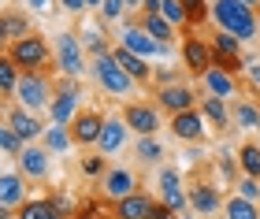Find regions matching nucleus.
Wrapping results in <instances>:
<instances>
[{
    "instance_id": "obj_1",
    "label": "nucleus",
    "mask_w": 260,
    "mask_h": 219,
    "mask_svg": "<svg viewBox=\"0 0 260 219\" xmlns=\"http://www.w3.org/2000/svg\"><path fill=\"white\" fill-rule=\"evenodd\" d=\"M8 56L19 63V71H52V67H56L52 45L45 41L38 30H30L26 38H15L8 45Z\"/></svg>"
},
{
    "instance_id": "obj_2",
    "label": "nucleus",
    "mask_w": 260,
    "mask_h": 219,
    "mask_svg": "<svg viewBox=\"0 0 260 219\" xmlns=\"http://www.w3.org/2000/svg\"><path fill=\"white\" fill-rule=\"evenodd\" d=\"M212 15H216L219 30H231L234 38H242V41H253L256 30H260L256 8L242 4V0H216V4H212Z\"/></svg>"
},
{
    "instance_id": "obj_3",
    "label": "nucleus",
    "mask_w": 260,
    "mask_h": 219,
    "mask_svg": "<svg viewBox=\"0 0 260 219\" xmlns=\"http://www.w3.org/2000/svg\"><path fill=\"white\" fill-rule=\"evenodd\" d=\"M52 89H56V82L49 78V71H22L11 97H15L22 108H30V112H45L49 100H52Z\"/></svg>"
},
{
    "instance_id": "obj_4",
    "label": "nucleus",
    "mask_w": 260,
    "mask_h": 219,
    "mask_svg": "<svg viewBox=\"0 0 260 219\" xmlns=\"http://www.w3.org/2000/svg\"><path fill=\"white\" fill-rule=\"evenodd\" d=\"M93 75H97V82H101V89L104 93H112V97H130L138 89V82L130 78L119 63H115V56L112 52H104V56H93Z\"/></svg>"
},
{
    "instance_id": "obj_5",
    "label": "nucleus",
    "mask_w": 260,
    "mask_h": 219,
    "mask_svg": "<svg viewBox=\"0 0 260 219\" xmlns=\"http://www.w3.org/2000/svg\"><path fill=\"white\" fill-rule=\"evenodd\" d=\"M78 82L71 75H60V82H56V89H52V100H49V119L52 123H60V126H67L71 119H75V108H78Z\"/></svg>"
},
{
    "instance_id": "obj_6",
    "label": "nucleus",
    "mask_w": 260,
    "mask_h": 219,
    "mask_svg": "<svg viewBox=\"0 0 260 219\" xmlns=\"http://www.w3.org/2000/svg\"><path fill=\"white\" fill-rule=\"evenodd\" d=\"M52 56H56V71H60V75L78 78L82 71H86V56H82V41H78L75 30H63L60 38H56Z\"/></svg>"
},
{
    "instance_id": "obj_7",
    "label": "nucleus",
    "mask_w": 260,
    "mask_h": 219,
    "mask_svg": "<svg viewBox=\"0 0 260 219\" xmlns=\"http://www.w3.org/2000/svg\"><path fill=\"white\" fill-rule=\"evenodd\" d=\"M101 126H104V115L97 108H82V112H75V119L67 123V130H71V141L78 149H93L97 137H101Z\"/></svg>"
},
{
    "instance_id": "obj_8",
    "label": "nucleus",
    "mask_w": 260,
    "mask_h": 219,
    "mask_svg": "<svg viewBox=\"0 0 260 219\" xmlns=\"http://www.w3.org/2000/svg\"><path fill=\"white\" fill-rule=\"evenodd\" d=\"M119 41L126 45L130 52L145 56V60H149V56H168V52H171V45H164V41H156V38H152V33L145 30V26H138L134 19H130L126 26H123V33H119Z\"/></svg>"
},
{
    "instance_id": "obj_9",
    "label": "nucleus",
    "mask_w": 260,
    "mask_h": 219,
    "mask_svg": "<svg viewBox=\"0 0 260 219\" xmlns=\"http://www.w3.org/2000/svg\"><path fill=\"white\" fill-rule=\"evenodd\" d=\"M15 164H19V171L26 178H34V182H41V178H49V167H52V153L45 149L41 141H26L22 145V153L15 156Z\"/></svg>"
},
{
    "instance_id": "obj_10",
    "label": "nucleus",
    "mask_w": 260,
    "mask_h": 219,
    "mask_svg": "<svg viewBox=\"0 0 260 219\" xmlns=\"http://www.w3.org/2000/svg\"><path fill=\"white\" fill-rule=\"evenodd\" d=\"M4 123L22 137V141H41V134L49 130V126L41 123V112H30V108H22V104H11L4 112Z\"/></svg>"
},
{
    "instance_id": "obj_11",
    "label": "nucleus",
    "mask_w": 260,
    "mask_h": 219,
    "mask_svg": "<svg viewBox=\"0 0 260 219\" xmlns=\"http://www.w3.org/2000/svg\"><path fill=\"white\" fill-rule=\"evenodd\" d=\"M123 123L134 134H156L160 130V108L149 100H126L123 104Z\"/></svg>"
},
{
    "instance_id": "obj_12",
    "label": "nucleus",
    "mask_w": 260,
    "mask_h": 219,
    "mask_svg": "<svg viewBox=\"0 0 260 219\" xmlns=\"http://www.w3.org/2000/svg\"><path fill=\"white\" fill-rule=\"evenodd\" d=\"M156 108L168 112V115L186 112V108H197V93L182 82V78H179V82H168V86H156Z\"/></svg>"
},
{
    "instance_id": "obj_13",
    "label": "nucleus",
    "mask_w": 260,
    "mask_h": 219,
    "mask_svg": "<svg viewBox=\"0 0 260 219\" xmlns=\"http://www.w3.org/2000/svg\"><path fill=\"white\" fill-rule=\"evenodd\" d=\"M182 67L193 78H201L212 67V45L205 38H197V33H186V38H182Z\"/></svg>"
},
{
    "instance_id": "obj_14",
    "label": "nucleus",
    "mask_w": 260,
    "mask_h": 219,
    "mask_svg": "<svg viewBox=\"0 0 260 219\" xmlns=\"http://www.w3.org/2000/svg\"><path fill=\"white\" fill-rule=\"evenodd\" d=\"M138 190V178H134V171H126V167H108L101 175V193H104V201H123L130 197V193Z\"/></svg>"
},
{
    "instance_id": "obj_15",
    "label": "nucleus",
    "mask_w": 260,
    "mask_h": 219,
    "mask_svg": "<svg viewBox=\"0 0 260 219\" xmlns=\"http://www.w3.org/2000/svg\"><path fill=\"white\" fill-rule=\"evenodd\" d=\"M168 126H171V134L179 137V141H205V115H201V108L175 112Z\"/></svg>"
},
{
    "instance_id": "obj_16",
    "label": "nucleus",
    "mask_w": 260,
    "mask_h": 219,
    "mask_svg": "<svg viewBox=\"0 0 260 219\" xmlns=\"http://www.w3.org/2000/svg\"><path fill=\"white\" fill-rule=\"evenodd\" d=\"M112 56H115V63H119V67H123V71H126L130 78H134L138 86H145V89H152V67L145 63V56L130 52V49H126L123 41H119V45H115V49H112Z\"/></svg>"
},
{
    "instance_id": "obj_17",
    "label": "nucleus",
    "mask_w": 260,
    "mask_h": 219,
    "mask_svg": "<svg viewBox=\"0 0 260 219\" xmlns=\"http://www.w3.org/2000/svg\"><path fill=\"white\" fill-rule=\"evenodd\" d=\"M160 201L168 204L171 212H186V208H190V197L182 193V175L175 167L160 171Z\"/></svg>"
},
{
    "instance_id": "obj_18",
    "label": "nucleus",
    "mask_w": 260,
    "mask_h": 219,
    "mask_svg": "<svg viewBox=\"0 0 260 219\" xmlns=\"http://www.w3.org/2000/svg\"><path fill=\"white\" fill-rule=\"evenodd\" d=\"M186 197H190V208L197 215H216V212H223V197H219V190L212 186V182H193Z\"/></svg>"
},
{
    "instance_id": "obj_19",
    "label": "nucleus",
    "mask_w": 260,
    "mask_h": 219,
    "mask_svg": "<svg viewBox=\"0 0 260 219\" xmlns=\"http://www.w3.org/2000/svg\"><path fill=\"white\" fill-rule=\"evenodd\" d=\"M126 130L130 126L123 123V115L119 119H115V115H104V126H101V137H97V153H104V156L119 153V149L126 145Z\"/></svg>"
},
{
    "instance_id": "obj_20",
    "label": "nucleus",
    "mask_w": 260,
    "mask_h": 219,
    "mask_svg": "<svg viewBox=\"0 0 260 219\" xmlns=\"http://www.w3.org/2000/svg\"><path fill=\"white\" fill-rule=\"evenodd\" d=\"M201 82H205V89L212 97H223V100L238 97V75L223 71V67H208V71L201 75Z\"/></svg>"
},
{
    "instance_id": "obj_21",
    "label": "nucleus",
    "mask_w": 260,
    "mask_h": 219,
    "mask_svg": "<svg viewBox=\"0 0 260 219\" xmlns=\"http://www.w3.org/2000/svg\"><path fill=\"white\" fill-rule=\"evenodd\" d=\"M0 201L19 208L26 201V175L22 171H0Z\"/></svg>"
},
{
    "instance_id": "obj_22",
    "label": "nucleus",
    "mask_w": 260,
    "mask_h": 219,
    "mask_svg": "<svg viewBox=\"0 0 260 219\" xmlns=\"http://www.w3.org/2000/svg\"><path fill=\"white\" fill-rule=\"evenodd\" d=\"M112 208H115V219H149V208H152V197L149 193H130V197L123 201H112Z\"/></svg>"
},
{
    "instance_id": "obj_23",
    "label": "nucleus",
    "mask_w": 260,
    "mask_h": 219,
    "mask_svg": "<svg viewBox=\"0 0 260 219\" xmlns=\"http://www.w3.org/2000/svg\"><path fill=\"white\" fill-rule=\"evenodd\" d=\"M201 115H205V123H212V130H227L231 126V104L223 97H201Z\"/></svg>"
},
{
    "instance_id": "obj_24",
    "label": "nucleus",
    "mask_w": 260,
    "mask_h": 219,
    "mask_svg": "<svg viewBox=\"0 0 260 219\" xmlns=\"http://www.w3.org/2000/svg\"><path fill=\"white\" fill-rule=\"evenodd\" d=\"M231 126H242V130H260V104H253L249 97H238L231 104Z\"/></svg>"
},
{
    "instance_id": "obj_25",
    "label": "nucleus",
    "mask_w": 260,
    "mask_h": 219,
    "mask_svg": "<svg viewBox=\"0 0 260 219\" xmlns=\"http://www.w3.org/2000/svg\"><path fill=\"white\" fill-rule=\"evenodd\" d=\"M134 22H138V26H145L152 38L164 41V45H171V41H175V22H168V19L160 15V11H141Z\"/></svg>"
},
{
    "instance_id": "obj_26",
    "label": "nucleus",
    "mask_w": 260,
    "mask_h": 219,
    "mask_svg": "<svg viewBox=\"0 0 260 219\" xmlns=\"http://www.w3.org/2000/svg\"><path fill=\"white\" fill-rule=\"evenodd\" d=\"M15 219H63V215L52 208L49 197H34V201L26 197V201L15 208Z\"/></svg>"
},
{
    "instance_id": "obj_27",
    "label": "nucleus",
    "mask_w": 260,
    "mask_h": 219,
    "mask_svg": "<svg viewBox=\"0 0 260 219\" xmlns=\"http://www.w3.org/2000/svg\"><path fill=\"white\" fill-rule=\"evenodd\" d=\"M223 215L227 219H260V208H256V201H245L242 193H234V197L223 201Z\"/></svg>"
},
{
    "instance_id": "obj_28",
    "label": "nucleus",
    "mask_w": 260,
    "mask_h": 219,
    "mask_svg": "<svg viewBox=\"0 0 260 219\" xmlns=\"http://www.w3.org/2000/svg\"><path fill=\"white\" fill-rule=\"evenodd\" d=\"M238 167H242V175L260 178V141H242L238 145Z\"/></svg>"
},
{
    "instance_id": "obj_29",
    "label": "nucleus",
    "mask_w": 260,
    "mask_h": 219,
    "mask_svg": "<svg viewBox=\"0 0 260 219\" xmlns=\"http://www.w3.org/2000/svg\"><path fill=\"white\" fill-rule=\"evenodd\" d=\"M134 153H138L141 164H160V160H164V149H160V141H156V134H138Z\"/></svg>"
},
{
    "instance_id": "obj_30",
    "label": "nucleus",
    "mask_w": 260,
    "mask_h": 219,
    "mask_svg": "<svg viewBox=\"0 0 260 219\" xmlns=\"http://www.w3.org/2000/svg\"><path fill=\"white\" fill-rule=\"evenodd\" d=\"M41 145L49 149V153H63V149H71L75 141H71V130H67V126H60V123H52L49 130L41 134Z\"/></svg>"
},
{
    "instance_id": "obj_31",
    "label": "nucleus",
    "mask_w": 260,
    "mask_h": 219,
    "mask_svg": "<svg viewBox=\"0 0 260 219\" xmlns=\"http://www.w3.org/2000/svg\"><path fill=\"white\" fill-rule=\"evenodd\" d=\"M19 75H22V71H19V63L11 60L8 52H0V93H4V97H8V93H15Z\"/></svg>"
},
{
    "instance_id": "obj_32",
    "label": "nucleus",
    "mask_w": 260,
    "mask_h": 219,
    "mask_svg": "<svg viewBox=\"0 0 260 219\" xmlns=\"http://www.w3.org/2000/svg\"><path fill=\"white\" fill-rule=\"evenodd\" d=\"M108 204L104 201H86V204H78V208L71 212V219H115V208H108Z\"/></svg>"
},
{
    "instance_id": "obj_33",
    "label": "nucleus",
    "mask_w": 260,
    "mask_h": 219,
    "mask_svg": "<svg viewBox=\"0 0 260 219\" xmlns=\"http://www.w3.org/2000/svg\"><path fill=\"white\" fill-rule=\"evenodd\" d=\"M4 26H8V38L15 41V38H26V33H30V19L22 15V11L4 8Z\"/></svg>"
},
{
    "instance_id": "obj_34",
    "label": "nucleus",
    "mask_w": 260,
    "mask_h": 219,
    "mask_svg": "<svg viewBox=\"0 0 260 219\" xmlns=\"http://www.w3.org/2000/svg\"><path fill=\"white\" fill-rule=\"evenodd\" d=\"M242 38H234V33L231 30H216V33H212V49H216V52H231V56H242Z\"/></svg>"
},
{
    "instance_id": "obj_35",
    "label": "nucleus",
    "mask_w": 260,
    "mask_h": 219,
    "mask_svg": "<svg viewBox=\"0 0 260 219\" xmlns=\"http://www.w3.org/2000/svg\"><path fill=\"white\" fill-rule=\"evenodd\" d=\"M182 11H186V26H201V22L208 19V0H179Z\"/></svg>"
},
{
    "instance_id": "obj_36",
    "label": "nucleus",
    "mask_w": 260,
    "mask_h": 219,
    "mask_svg": "<svg viewBox=\"0 0 260 219\" xmlns=\"http://www.w3.org/2000/svg\"><path fill=\"white\" fill-rule=\"evenodd\" d=\"M78 171H82L86 178H101L104 171H108V156H104V153H101V156H93V153L82 156V160H78Z\"/></svg>"
},
{
    "instance_id": "obj_37",
    "label": "nucleus",
    "mask_w": 260,
    "mask_h": 219,
    "mask_svg": "<svg viewBox=\"0 0 260 219\" xmlns=\"http://www.w3.org/2000/svg\"><path fill=\"white\" fill-rule=\"evenodd\" d=\"M22 145H26V141H22V137L4 123V134H0V153H4V156H19V153H22Z\"/></svg>"
},
{
    "instance_id": "obj_38",
    "label": "nucleus",
    "mask_w": 260,
    "mask_h": 219,
    "mask_svg": "<svg viewBox=\"0 0 260 219\" xmlns=\"http://www.w3.org/2000/svg\"><path fill=\"white\" fill-rule=\"evenodd\" d=\"M82 49H86L89 56H104V52H112L101 30H86V41H82Z\"/></svg>"
},
{
    "instance_id": "obj_39",
    "label": "nucleus",
    "mask_w": 260,
    "mask_h": 219,
    "mask_svg": "<svg viewBox=\"0 0 260 219\" xmlns=\"http://www.w3.org/2000/svg\"><path fill=\"white\" fill-rule=\"evenodd\" d=\"M160 15L168 22H175V26H186V11H182L179 0H160Z\"/></svg>"
},
{
    "instance_id": "obj_40",
    "label": "nucleus",
    "mask_w": 260,
    "mask_h": 219,
    "mask_svg": "<svg viewBox=\"0 0 260 219\" xmlns=\"http://www.w3.org/2000/svg\"><path fill=\"white\" fill-rule=\"evenodd\" d=\"M234 186H238V193L245 201H260V178H253V175H238V182H234Z\"/></svg>"
},
{
    "instance_id": "obj_41",
    "label": "nucleus",
    "mask_w": 260,
    "mask_h": 219,
    "mask_svg": "<svg viewBox=\"0 0 260 219\" xmlns=\"http://www.w3.org/2000/svg\"><path fill=\"white\" fill-rule=\"evenodd\" d=\"M123 11H126L123 0H104V4H101V19L104 22H115V19H123Z\"/></svg>"
},
{
    "instance_id": "obj_42",
    "label": "nucleus",
    "mask_w": 260,
    "mask_h": 219,
    "mask_svg": "<svg viewBox=\"0 0 260 219\" xmlns=\"http://www.w3.org/2000/svg\"><path fill=\"white\" fill-rule=\"evenodd\" d=\"M149 219H175V212L164 204L160 197H152V208H149Z\"/></svg>"
},
{
    "instance_id": "obj_43",
    "label": "nucleus",
    "mask_w": 260,
    "mask_h": 219,
    "mask_svg": "<svg viewBox=\"0 0 260 219\" xmlns=\"http://www.w3.org/2000/svg\"><path fill=\"white\" fill-rule=\"evenodd\" d=\"M245 82H249L253 89H260V60H253V63H245Z\"/></svg>"
},
{
    "instance_id": "obj_44",
    "label": "nucleus",
    "mask_w": 260,
    "mask_h": 219,
    "mask_svg": "<svg viewBox=\"0 0 260 219\" xmlns=\"http://www.w3.org/2000/svg\"><path fill=\"white\" fill-rule=\"evenodd\" d=\"M168 82H179V71H175V67H160L156 71V86H168Z\"/></svg>"
},
{
    "instance_id": "obj_45",
    "label": "nucleus",
    "mask_w": 260,
    "mask_h": 219,
    "mask_svg": "<svg viewBox=\"0 0 260 219\" xmlns=\"http://www.w3.org/2000/svg\"><path fill=\"white\" fill-rule=\"evenodd\" d=\"M60 4L71 11V15H82V11H86V0H60Z\"/></svg>"
},
{
    "instance_id": "obj_46",
    "label": "nucleus",
    "mask_w": 260,
    "mask_h": 219,
    "mask_svg": "<svg viewBox=\"0 0 260 219\" xmlns=\"http://www.w3.org/2000/svg\"><path fill=\"white\" fill-rule=\"evenodd\" d=\"M26 8H38V11H52V0H26Z\"/></svg>"
},
{
    "instance_id": "obj_47",
    "label": "nucleus",
    "mask_w": 260,
    "mask_h": 219,
    "mask_svg": "<svg viewBox=\"0 0 260 219\" xmlns=\"http://www.w3.org/2000/svg\"><path fill=\"white\" fill-rule=\"evenodd\" d=\"M0 219H15V208H11V204H4V201H0Z\"/></svg>"
},
{
    "instance_id": "obj_48",
    "label": "nucleus",
    "mask_w": 260,
    "mask_h": 219,
    "mask_svg": "<svg viewBox=\"0 0 260 219\" xmlns=\"http://www.w3.org/2000/svg\"><path fill=\"white\" fill-rule=\"evenodd\" d=\"M4 41H11V38H8V26H4V11H0V49H4Z\"/></svg>"
},
{
    "instance_id": "obj_49",
    "label": "nucleus",
    "mask_w": 260,
    "mask_h": 219,
    "mask_svg": "<svg viewBox=\"0 0 260 219\" xmlns=\"http://www.w3.org/2000/svg\"><path fill=\"white\" fill-rule=\"evenodd\" d=\"M141 11H160V0H141Z\"/></svg>"
},
{
    "instance_id": "obj_50",
    "label": "nucleus",
    "mask_w": 260,
    "mask_h": 219,
    "mask_svg": "<svg viewBox=\"0 0 260 219\" xmlns=\"http://www.w3.org/2000/svg\"><path fill=\"white\" fill-rule=\"evenodd\" d=\"M126 4V11H141V0H123Z\"/></svg>"
},
{
    "instance_id": "obj_51",
    "label": "nucleus",
    "mask_w": 260,
    "mask_h": 219,
    "mask_svg": "<svg viewBox=\"0 0 260 219\" xmlns=\"http://www.w3.org/2000/svg\"><path fill=\"white\" fill-rule=\"evenodd\" d=\"M104 4V0H86V8H101Z\"/></svg>"
},
{
    "instance_id": "obj_52",
    "label": "nucleus",
    "mask_w": 260,
    "mask_h": 219,
    "mask_svg": "<svg viewBox=\"0 0 260 219\" xmlns=\"http://www.w3.org/2000/svg\"><path fill=\"white\" fill-rule=\"evenodd\" d=\"M242 4H249V8H260V0H242Z\"/></svg>"
},
{
    "instance_id": "obj_53",
    "label": "nucleus",
    "mask_w": 260,
    "mask_h": 219,
    "mask_svg": "<svg viewBox=\"0 0 260 219\" xmlns=\"http://www.w3.org/2000/svg\"><path fill=\"white\" fill-rule=\"evenodd\" d=\"M208 219H227V215H219V212H216V215H208Z\"/></svg>"
},
{
    "instance_id": "obj_54",
    "label": "nucleus",
    "mask_w": 260,
    "mask_h": 219,
    "mask_svg": "<svg viewBox=\"0 0 260 219\" xmlns=\"http://www.w3.org/2000/svg\"><path fill=\"white\" fill-rule=\"evenodd\" d=\"M256 22H260V8H256Z\"/></svg>"
},
{
    "instance_id": "obj_55",
    "label": "nucleus",
    "mask_w": 260,
    "mask_h": 219,
    "mask_svg": "<svg viewBox=\"0 0 260 219\" xmlns=\"http://www.w3.org/2000/svg\"><path fill=\"white\" fill-rule=\"evenodd\" d=\"M0 134H4V123H0Z\"/></svg>"
},
{
    "instance_id": "obj_56",
    "label": "nucleus",
    "mask_w": 260,
    "mask_h": 219,
    "mask_svg": "<svg viewBox=\"0 0 260 219\" xmlns=\"http://www.w3.org/2000/svg\"><path fill=\"white\" fill-rule=\"evenodd\" d=\"M256 141H260V130H256Z\"/></svg>"
}]
</instances>
